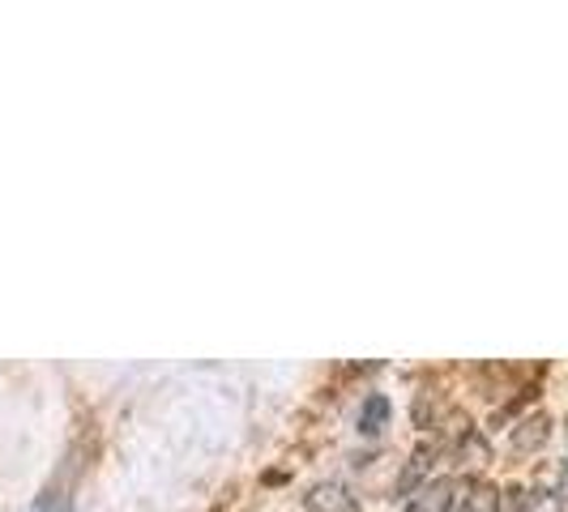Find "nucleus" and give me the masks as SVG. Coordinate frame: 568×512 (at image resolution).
Returning a JSON list of instances; mask_svg holds the SVG:
<instances>
[{
  "label": "nucleus",
  "instance_id": "nucleus-3",
  "mask_svg": "<svg viewBox=\"0 0 568 512\" xmlns=\"http://www.w3.org/2000/svg\"><path fill=\"white\" fill-rule=\"evenodd\" d=\"M454 504V479H436V483H424L402 512H449Z\"/></svg>",
  "mask_w": 568,
  "mask_h": 512
},
{
  "label": "nucleus",
  "instance_id": "nucleus-2",
  "mask_svg": "<svg viewBox=\"0 0 568 512\" xmlns=\"http://www.w3.org/2000/svg\"><path fill=\"white\" fill-rule=\"evenodd\" d=\"M304 512H364L359 500L346 491L342 483H316L304 500Z\"/></svg>",
  "mask_w": 568,
  "mask_h": 512
},
{
  "label": "nucleus",
  "instance_id": "nucleus-4",
  "mask_svg": "<svg viewBox=\"0 0 568 512\" xmlns=\"http://www.w3.org/2000/svg\"><path fill=\"white\" fill-rule=\"evenodd\" d=\"M513 512H565V500L551 495V491H542V487H530V491H521L513 500Z\"/></svg>",
  "mask_w": 568,
  "mask_h": 512
},
{
  "label": "nucleus",
  "instance_id": "nucleus-1",
  "mask_svg": "<svg viewBox=\"0 0 568 512\" xmlns=\"http://www.w3.org/2000/svg\"><path fill=\"white\" fill-rule=\"evenodd\" d=\"M449 512H500V491L484 479H466L454 483V504Z\"/></svg>",
  "mask_w": 568,
  "mask_h": 512
},
{
  "label": "nucleus",
  "instance_id": "nucleus-5",
  "mask_svg": "<svg viewBox=\"0 0 568 512\" xmlns=\"http://www.w3.org/2000/svg\"><path fill=\"white\" fill-rule=\"evenodd\" d=\"M385 419H389V401L376 393V398H368V406H364V414H359V427H364V431H376V427L385 423Z\"/></svg>",
  "mask_w": 568,
  "mask_h": 512
}]
</instances>
